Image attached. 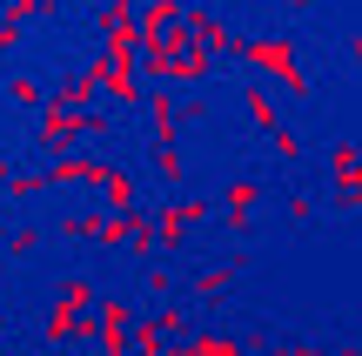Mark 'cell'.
Masks as SVG:
<instances>
[{"mask_svg":"<svg viewBox=\"0 0 362 356\" xmlns=\"http://www.w3.org/2000/svg\"><path fill=\"white\" fill-rule=\"evenodd\" d=\"M248 115H255V128H275V94L269 88H248Z\"/></svg>","mask_w":362,"mask_h":356,"instance_id":"obj_1","label":"cell"},{"mask_svg":"<svg viewBox=\"0 0 362 356\" xmlns=\"http://www.w3.org/2000/svg\"><path fill=\"white\" fill-rule=\"evenodd\" d=\"M7 101H21V108H40V81H34V74H13V81H7Z\"/></svg>","mask_w":362,"mask_h":356,"instance_id":"obj_2","label":"cell"},{"mask_svg":"<svg viewBox=\"0 0 362 356\" xmlns=\"http://www.w3.org/2000/svg\"><path fill=\"white\" fill-rule=\"evenodd\" d=\"M255 195H262V188L248 182V175H242V182L228 188V215H248V209H255Z\"/></svg>","mask_w":362,"mask_h":356,"instance_id":"obj_3","label":"cell"}]
</instances>
